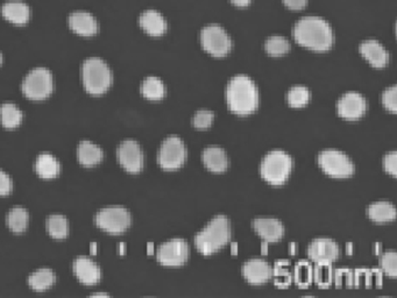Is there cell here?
Wrapping results in <instances>:
<instances>
[{
  "mask_svg": "<svg viewBox=\"0 0 397 298\" xmlns=\"http://www.w3.org/2000/svg\"><path fill=\"white\" fill-rule=\"evenodd\" d=\"M293 37L302 47L318 53L330 51L335 44V34L329 22L316 15L301 18L294 26Z\"/></svg>",
  "mask_w": 397,
  "mask_h": 298,
  "instance_id": "1",
  "label": "cell"
},
{
  "mask_svg": "<svg viewBox=\"0 0 397 298\" xmlns=\"http://www.w3.org/2000/svg\"><path fill=\"white\" fill-rule=\"evenodd\" d=\"M259 90L255 82L247 75H235L226 87L228 109L238 116H249L259 106Z\"/></svg>",
  "mask_w": 397,
  "mask_h": 298,
  "instance_id": "2",
  "label": "cell"
},
{
  "mask_svg": "<svg viewBox=\"0 0 397 298\" xmlns=\"http://www.w3.org/2000/svg\"><path fill=\"white\" fill-rule=\"evenodd\" d=\"M231 222L224 215L213 217L195 236L194 243L203 255L214 254L228 244L231 239Z\"/></svg>",
  "mask_w": 397,
  "mask_h": 298,
  "instance_id": "3",
  "label": "cell"
},
{
  "mask_svg": "<svg viewBox=\"0 0 397 298\" xmlns=\"http://www.w3.org/2000/svg\"><path fill=\"white\" fill-rule=\"evenodd\" d=\"M293 167V157L282 149H273L261 161L260 174L271 186H282L290 177Z\"/></svg>",
  "mask_w": 397,
  "mask_h": 298,
  "instance_id": "4",
  "label": "cell"
},
{
  "mask_svg": "<svg viewBox=\"0 0 397 298\" xmlns=\"http://www.w3.org/2000/svg\"><path fill=\"white\" fill-rule=\"evenodd\" d=\"M84 87L94 96L103 95L112 84V73L108 63L99 58L85 60L82 67Z\"/></svg>",
  "mask_w": 397,
  "mask_h": 298,
  "instance_id": "5",
  "label": "cell"
},
{
  "mask_svg": "<svg viewBox=\"0 0 397 298\" xmlns=\"http://www.w3.org/2000/svg\"><path fill=\"white\" fill-rule=\"evenodd\" d=\"M318 166L331 177L346 178L354 174L355 166L347 154L339 149H325L318 154Z\"/></svg>",
  "mask_w": 397,
  "mask_h": 298,
  "instance_id": "6",
  "label": "cell"
},
{
  "mask_svg": "<svg viewBox=\"0 0 397 298\" xmlns=\"http://www.w3.org/2000/svg\"><path fill=\"white\" fill-rule=\"evenodd\" d=\"M187 157L188 150L185 141L177 135H170L160 146L158 164L163 170H177L185 164Z\"/></svg>",
  "mask_w": 397,
  "mask_h": 298,
  "instance_id": "7",
  "label": "cell"
},
{
  "mask_svg": "<svg viewBox=\"0 0 397 298\" xmlns=\"http://www.w3.org/2000/svg\"><path fill=\"white\" fill-rule=\"evenodd\" d=\"M54 89L53 75L49 70L42 67L34 68L22 80V90L27 98L32 100H42L51 96Z\"/></svg>",
  "mask_w": 397,
  "mask_h": 298,
  "instance_id": "8",
  "label": "cell"
},
{
  "mask_svg": "<svg viewBox=\"0 0 397 298\" xmlns=\"http://www.w3.org/2000/svg\"><path fill=\"white\" fill-rule=\"evenodd\" d=\"M203 49L214 58H224L231 51L232 40L221 25L210 24L201 32Z\"/></svg>",
  "mask_w": 397,
  "mask_h": 298,
  "instance_id": "9",
  "label": "cell"
},
{
  "mask_svg": "<svg viewBox=\"0 0 397 298\" xmlns=\"http://www.w3.org/2000/svg\"><path fill=\"white\" fill-rule=\"evenodd\" d=\"M132 217L123 207H110L101 209L96 216V224L99 229L111 234L125 232L130 226Z\"/></svg>",
  "mask_w": 397,
  "mask_h": 298,
  "instance_id": "10",
  "label": "cell"
},
{
  "mask_svg": "<svg viewBox=\"0 0 397 298\" xmlns=\"http://www.w3.org/2000/svg\"><path fill=\"white\" fill-rule=\"evenodd\" d=\"M190 249L185 239L174 238L161 245L156 251V258L166 267H180L188 261Z\"/></svg>",
  "mask_w": 397,
  "mask_h": 298,
  "instance_id": "11",
  "label": "cell"
},
{
  "mask_svg": "<svg viewBox=\"0 0 397 298\" xmlns=\"http://www.w3.org/2000/svg\"><path fill=\"white\" fill-rule=\"evenodd\" d=\"M117 157L121 167L130 174H137L144 168V152L139 142L132 139L124 140L120 143L117 150Z\"/></svg>",
  "mask_w": 397,
  "mask_h": 298,
  "instance_id": "12",
  "label": "cell"
},
{
  "mask_svg": "<svg viewBox=\"0 0 397 298\" xmlns=\"http://www.w3.org/2000/svg\"><path fill=\"white\" fill-rule=\"evenodd\" d=\"M367 100L360 92L348 91L337 102V112L346 121H357L365 116Z\"/></svg>",
  "mask_w": 397,
  "mask_h": 298,
  "instance_id": "13",
  "label": "cell"
},
{
  "mask_svg": "<svg viewBox=\"0 0 397 298\" xmlns=\"http://www.w3.org/2000/svg\"><path fill=\"white\" fill-rule=\"evenodd\" d=\"M307 255L314 263L331 265L339 258V246L336 241L329 238H317L309 245Z\"/></svg>",
  "mask_w": 397,
  "mask_h": 298,
  "instance_id": "14",
  "label": "cell"
},
{
  "mask_svg": "<svg viewBox=\"0 0 397 298\" xmlns=\"http://www.w3.org/2000/svg\"><path fill=\"white\" fill-rule=\"evenodd\" d=\"M242 274L248 283L260 286L271 280L273 270L271 265L262 258H251L242 265Z\"/></svg>",
  "mask_w": 397,
  "mask_h": 298,
  "instance_id": "15",
  "label": "cell"
},
{
  "mask_svg": "<svg viewBox=\"0 0 397 298\" xmlns=\"http://www.w3.org/2000/svg\"><path fill=\"white\" fill-rule=\"evenodd\" d=\"M359 51L366 61L376 69H382L389 62V53L379 41L366 40L360 44Z\"/></svg>",
  "mask_w": 397,
  "mask_h": 298,
  "instance_id": "16",
  "label": "cell"
},
{
  "mask_svg": "<svg viewBox=\"0 0 397 298\" xmlns=\"http://www.w3.org/2000/svg\"><path fill=\"white\" fill-rule=\"evenodd\" d=\"M252 226L254 231L267 243H278L285 236V226L276 218L262 217L254 219Z\"/></svg>",
  "mask_w": 397,
  "mask_h": 298,
  "instance_id": "17",
  "label": "cell"
},
{
  "mask_svg": "<svg viewBox=\"0 0 397 298\" xmlns=\"http://www.w3.org/2000/svg\"><path fill=\"white\" fill-rule=\"evenodd\" d=\"M202 161L206 169L216 174H221L228 170V154L225 149L219 146H209L206 147L202 153Z\"/></svg>",
  "mask_w": 397,
  "mask_h": 298,
  "instance_id": "18",
  "label": "cell"
},
{
  "mask_svg": "<svg viewBox=\"0 0 397 298\" xmlns=\"http://www.w3.org/2000/svg\"><path fill=\"white\" fill-rule=\"evenodd\" d=\"M74 273L83 284L94 286L101 280V270L96 262L87 256H78L74 261Z\"/></svg>",
  "mask_w": 397,
  "mask_h": 298,
  "instance_id": "19",
  "label": "cell"
},
{
  "mask_svg": "<svg viewBox=\"0 0 397 298\" xmlns=\"http://www.w3.org/2000/svg\"><path fill=\"white\" fill-rule=\"evenodd\" d=\"M69 26L72 32L81 37H92L98 30V24L94 15L85 11L72 12L69 17Z\"/></svg>",
  "mask_w": 397,
  "mask_h": 298,
  "instance_id": "20",
  "label": "cell"
},
{
  "mask_svg": "<svg viewBox=\"0 0 397 298\" xmlns=\"http://www.w3.org/2000/svg\"><path fill=\"white\" fill-rule=\"evenodd\" d=\"M141 28L151 37H161L166 33L167 21L163 15L155 10H147L139 19Z\"/></svg>",
  "mask_w": 397,
  "mask_h": 298,
  "instance_id": "21",
  "label": "cell"
},
{
  "mask_svg": "<svg viewBox=\"0 0 397 298\" xmlns=\"http://www.w3.org/2000/svg\"><path fill=\"white\" fill-rule=\"evenodd\" d=\"M1 15L8 21L15 25H25L31 17V10L24 1L10 0L3 5Z\"/></svg>",
  "mask_w": 397,
  "mask_h": 298,
  "instance_id": "22",
  "label": "cell"
},
{
  "mask_svg": "<svg viewBox=\"0 0 397 298\" xmlns=\"http://www.w3.org/2000/svg\"><path fill=\"white\" fill-rule=\"evenodd\" d=\"M367 217L376 224H386L396 219V209L387 200L374 202L367 207Z\"/></svg>",
  "mask_w": 397,
  "mask_h": 298,
  "instance_id": "23",
  "label": "cell"
},
{
  "mask_svg": "<svg viewBox=\"0 0 397 298\" xmlns=\"http://www.w3.org/2000/svg\"><path fill=\"white\" fill-rule=\"evenodd\" d=\"M103 150L99 146L89 140H83L80 142L77 148V157L81 164L85 167H92L99 164L103 160Z\"/></svg>",
  "mask_w": 397,
  "mask_h": 298,
  "instance_id": "24",
  "label": "cell"
},
{
  "mask_svg": "<svg viewBox=\"0 0 397 298\" xmlns=\"http://www.w3.org/2000/svg\"><path fill=\"white\" fill-rule=\"evenodd\" d=\"M60 162L58 159L49 153H42L37 157L35 162V170L41 177L54 178L60 174Z\"/></svg>",
  "mask_w": 397,
  "mask_h": 298,
  "instance_id": "25",
  "label": "cell"
},
{
  "mask_svg": "<svg viewBox=\"0 0 397 298\" xmlns=\"http://www.w3.org/2000/svg\"><path fill=\"white\" fill-rule=\"evenodd\" d=\"M141 94L149 100H161L166 96V85L159 77L149 76L141 84Z\"/></svg>",
  "mask_w": 397,
  "mask_h": 298,
  "instance_id": "26",
  "label": "cell"
},
{
  "mask_svg": "<svg viewBox=\"0 0 397 298\" xmlns=\"http://www.w3.org/2000/svg\"><path fill=\"white\" fill-rule=\"evenodd\" d=\"M56 281V275L49 268H41L31 274L28 277L29 287L35 291H46Z\"/></svg>",
  "mask_w": 397,
  "mask_h": 298,
  "instance_id": "27",
  "label": "cell"
},
{
  "mask_svg": "<svg viewBox=\"0 0 397 298\" xmlns=\"http://www.w3.org/2000/svg\"><path fill=\"white\" fill-rule=\"evenodd\" d=\"M22 121V112L13 103H4L0 106V123L5 128H18Z\"/></svg>",
  "mask_w": 397,
  "mask_h": 298,
  "instance_id": "28",
  "label": "cell"
},
{
  "mask_svg": "<svg viewBox=\"0 0 397 298\" xmlns=\"http://www.w3.org/2000/svg\"><path fill=\"white\" fill-rule=\"evenodd\" d=\"M6 222H8V226L12 232L22 233L27 229L28 213L24 207H13L11 209V211L8 212Z\"/></svg>",
  "mask_w": 397,
  "mask_h": 298,
  "instance_id": "29",
  "label": "cell"
},
{
  "mask_svg": "<svg viewBox=\"0 0 397 298\" xmlns=\"http://www.w3.org/2000/svg\"><path fill=\"white\" fill-rule=\"evenodd\" d=\"M47 231L54 239H65L69 234V222L65 216L51 215L47 219Z\"/></svg>",
  "mask_w": 397,
  "mask_h": 298,
  "instance_id": "30",
  "label": "cell"
},
{
  "mask_svg": "<svg viewBox=\"0 0 397 298\" xmlns=\"http://www.w3.org/2000/svg\"><path fill=\"white\" fill-rule=\"evenodd\" d=\"M310 90L303 85L293 87L287 94V102H288L289 105L295 107V109L307 106L310 102Z\"/></svg>",
  "mask_w": 397,
  "mask_h": 298,
  "instance_id": "31",
  "label": "cell"
},
{
  "mask_svg": "<svg viewBox=\"0 0 397 298\" xmlns=\"http://www.w3.org/2000/svg\"><path fill=\"white\" fill-rule=\"evenodd\" d=\"M264 49L271 56L278 58V56L287 54L290 51V42L285 37L273 35V37H268L266 44H264Z\"/></svg>",
  "mask_w": 397,
  "mask_h": 298,
  "instance_id": "32",
  "label": "cell"
},
{
  "mask_svg": "<svg viewBox=\"0 0 397 298\" xmlns=\"http://www.w3.org/2000/svg\"><path fill=\"white\" fill-rule=\"evenodd\" d=\"M294 277H295V281L300 287L305 288L310 286L311 282L314 280L312 267L307 262L301 261L295 267Z\"/></svg>",
  "mask_w": 397,
  "mask_h": 298,
  "instance_id": "33",
  "label": "cell"
},
{
  "mask_svg": "<svg viewBox=\"0 0 397 298\" xmlns=\"http://www.w3.org/2000/svg\"><path fill=\"white\" fill-rule=\"evenodd\" d=\"M314 280L321 288L329 287L332 283L333 273L331 265L328 263H316L314 270Z\"/></svg>",
  "mask_w": 397,
  "mask_h": 298,
  "instance_id": "34",
  "label": "cell"
},
{
  "mask_svg": "<svg viewBox=\"0 0 397 298\" xmlns=\"http://www.w3.org/2000/svg\"><path fill=\"white\" fill-rule=\"evenodd\" d=\"M214 121V112L211 109H198L192 116V123L194 128L198 130H206L210 126H212Z\"/></svg>",
  "mask_w": 397,
  "mask_h": 298,
  "instance_id": "35",
  "label": "cell"
},
{
  "mask_svg": "<svg viewBox=\"0 0 397 298\" xmlns=\"http://www.w3.org/2000/svg\"><path fill=\"white\" fill-rule=\"evenodd\" d=\"M397 255L395 251H388L381 256V268L390 277L397 275Z\"/></svg>",
  "mask_w": 397,
  "mask_h": 298,
  "instance_id": "36",
  "label": "cell"
},
{
  "mask_svg": "<svg viewBox=\"0 0 397 298\" xmlns=\"http://www.w3.org/2000/svg\"><path fill=\"white\" fill-rule=\"evenodd\" d=\"M382 105L388 112L396 113L397 111V87L396 85H391V87H387L386 90L383 91Z\"/></svg>",
  "mask_w": 397,
  "mask_h": 298,
  "instance_id": "37",
  "label": "cell"
},
{
  "mask_svg": "<svg viewBox=\"0 0 397 298\" xmlns=\"http://www.w3.org/2000/svg\"><path fill=\"white\" fill-rule=\"evenodd\" d=\"M383 169L387 174L391 175L393 177L397 176V153L396 150H391L383 157L382 161Z\"/></svg>",
  "mask_w": 397,
  "mask_h": 298,
  "instance_id": "38",
  "label": "cell"
},
{
  "mask_svg": "<svg viewBox=\"0 0 397 298\" xmlns=\"http://www.w3.org/2000/svg\"><path fill=\"white\" fill-rule=\"evenodd\" d=\"M273 275L275 277V283L278 284V287H288L290 284V275L281 265L276 267L275 273L273 272Z\"/></svg>",
  "mask_w": 397,
  "mask_h": 298,
  "instance_id": "39",
  "label": "cell"
},
{
  "mask_svg": "<svg viewBox=\"0 0 397 298\" xmlns=\"http://www.w3.org/2000/svg\"><path fill=\"white\" fill-rule=\"evenodd\" d=\"M12 191V179L5 171L0 169V196H6Z\"/></svg>",
  "mask_w": 397,
  "mask_h": 298,
  "instance_id": "40",
  "label": "cell"
},
{
  "mask_svg": "<svg viewBox=\"0 0 397 298\" xmlns=\"http://www.w3.org/2000/svg\"><path fill=\"white\" fill-rule=\"evenodd\" d=\"M283 4L293 11H300L307 6V0H282Z\"/></svg>",
  "mask_w": 397,
  "mask_h": 298,
  "instance_id": "41",
  "label": "cell"
},
{
  "mask_svg": "<svg viewBox=\"0 0 397 298\" xmlns=\"http://www.w3.org/2000/svg\"><path fill=\"white\" fill-rule=\"evenodd\" d=\"M231 1L232 4L238 6V8H246V6H248L251 4L252 0H231Z\"/></svg>",
  "mask_w": 397,
  "mask_h": 298,
  "instance_id": "42",
  "label": "cell"
},
{
  "mask_svg": "<svg viewBox=\"0 0 397 298\" xmlns=\"http://www.w3.org/2000/svg\"><path fill=\"white\" fill-rule=\"evenodd\" d=\"M92 296L94 297H108V294H106V292H94V294H92Z\"/></svg>",
  "mask_w": 397,
  "mask_h": 298,
  "instance_id": "43",
  "label": "cell"
},
{
  "mask_svg": "<svg viewBox=\"0 0 397 298\" xmlns=\"http://www.w3.org/2000/svg\"><path fill=\"white\" fill-rule=\"evenodd\" d=\"M119 251L120 254H123L124 252H125V246L123 244L120 245Z\"/></svg>",
  "mask_w": 397,
  "mask_h": 298,
  "instance_id": "44",
  "label": "cell"
},
{
  "mask_svg": "<svg viewBox=\"0 0 397 298\" xmlns=\"http://www.w3.org/2000/svg\"><path fill=\"white\" fill-rule=\"evenodd\" d=\"M1 60H3V58H1V54H0V63H1Z\"/></svg>",
  "mask_w": 397,
  "mask_h": 298,
  "instance_id": "45",
  "label": "cell"
}]
</instances>
